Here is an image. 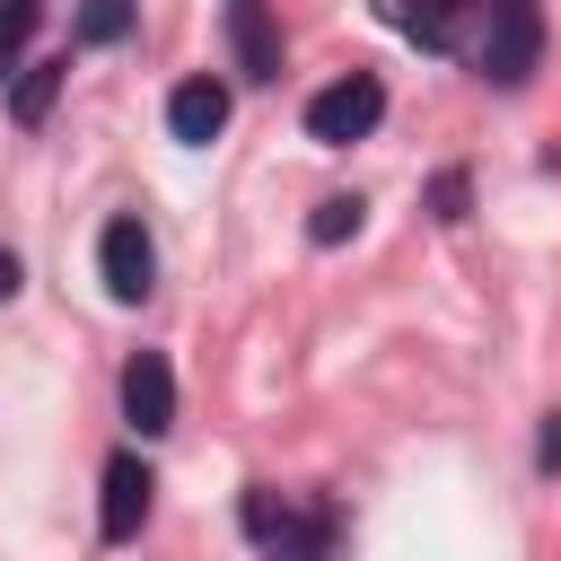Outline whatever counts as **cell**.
<instances>
[{"mask_svg":"<svg viewBox=\"0 0 561 561\" xmlns=\"http://www.w3.org/2000/svg\"><path fill=\"white\" fill-rule=\"evenodd\" d=\"M482 9V44H473V70L491 88H526L535 61H543V0H473Z\"/></svg>","mask_w":561,"mask_h":561,"instance_id":"6da1fadb","label":"cell"},{"mask_svg":"<svg viewBox=\"0 0 561 561\" xmlns=\"http://www.w3.org/2000/svg\"><path fill=\"white\" fill-rule=\"evenodd\" d=\"M237 517H245L254 552H272V561H333V508H298L272 482H254L237 500Z\"/></svg>","mask_w":561,"mask_h":561,"instance_id":"7a4b0ae2","label":"cell"},{"mask_svg":"<svg viewBox=\"0 0 561 561\" xmlns=\"http://www.w3.org/2000/svg\"><path fill=\"white\" fill-rule=\"evenodd\" d=\"M377 123H386V88H377L368 70H351V79H333V88L307 96V140H324V149H351V140H368Z\"/></svg>","mask_w":561,"mask_h":561,"instance_id":"3957f363","label":"cell"},{"mask_svg":"<svg viewBox=\"0 0 561 561\" xmlns=\"http://www.w3.org/2000/svg\"><path fill=\"white\" fill-rule=\"evenodd\" d=\"M96 280H105L114 307H140V298H149V280H158V245H149V228H140L131 210L105 219V237H96Z\"/></svg>","mask_w":561,"mask_h":561,"instance_id":"277c9868","label":"cell"},{"mask_svg":"<svg viewBox=\"0 0 561 561\" xmlns=\"http://www.w3.org/2000/svg\"><path fill=\"white\" fill-rule=\"evenodd\" d=\"M123 421L140 438H167L175 430V368H167V351H131L123 359Z\"/></svg>","mask_w":561,"mask_h":561,"instance_id":"5b68a950","label":"cell"},{"mask_svg":"<svg viewBox=\"0 0 561 561\" xmlns=\"http://www.w3.org/2000/svg\"><path fill=\"white\" fill-rule=\"evenodd\" d=\"M149 491H158V473L123 447V456L105 465V508H96V535H105V543H131V535L149 526Z\"/></svg>","mask_w":561,"mask_h":561,"instance_id":"8992f818","label":"cell"},{"mask_svg":"<svg viewBox=\"0 0 561 561\" xmlns=\"http://www.w3.org/2000/svg\"><path fill=\"white\" fill-rule=\"evenodd\" d=\"M377 18H386L403 44H421V53H447V44L465 35L473 0H377Z\"/></svg>","mask_w":561,"mask_h":561,"instance_id":"52a82bcc","label":"cell"},{"mask_svg":"<svg viewBox=\"0 0 561 561\" xmlns=\"http://www.w3.org/2000/svg\"><path fill=\"white\" fill-rule=\"evenodd\" d=\"M228 53L245 79H280V26H272V0H228Z\"/></svg>","mask_w":561,"mask_h":561,"instance_id":"ba28073f","label":"cell"},{"mask_svg":"<svg viewBox=\"0 0 561 561\" xmlns=\"http://www.w3.org/2000/svg\"><path fill=\"white\" fill-rule=\"evenodd\" d=\"M167 131H175L184 149H210V140L228 131V88H219V79H184V88L167 96Z\"/></svg>","mask_w":561,"mask_h":561,"instance_id":"9c48e42d","label":"cell"},{"mask_svg":"<svg viewBox=\"0 0 561 561\" xmlns=\"http://www.w3.org/2000/svg\"><path fill=\"white\" fill-rule=\"evenodd\" d=\"M61 79H70V61H26V70L9 79V114H18V131H35V123L53 114V96H61Z\"/></svg>","mask_w":561,"mask_h":561,"instance_id":"30bf717a","label":"cell"},{"mask_svg":"<svg viewBox=\"0 0 561 561\" xmlns=\"http://www.w3.org/2000/svg\"><path fill=\"white\" fill-rule=\"evenodd\" d=\"M131 26H140V0H79V18H70L79 44H123Z\"/></svg>","mask_w":561,"mask_h":561,"instance_id":"8fae6325","label":"cell"},{"mask_svg":"<svg viewBox=\"0 0 561 561\" xmlns=\"http://www.w3.org/2000/svg\"><path fill=\"white\" fill-rule=\"evenodd\" d=\"M35 26H44V0H0V79H18V70H26Z\"/></svg>","mask_w":561,"mask_h":561,"instance_id":"7c38bea8","label":"cell"},{"mask_svg":"<svg viewBox=\"0 0 561 561\" xmlns=\"http://www.w3.org/2000/svg\"><path fill=\"white\" fill-rule=\"evenodd\" d=\"M359 210H368L359 193H333V202H316V219H307V237H316V245H342V237H359Z\"/></svg>","mask_w":561,"mask_h":561,"instance_id":"4fadbf2b","label":"cell"},{"mask_svg":"<svg viewBox=\"0 0 561 561\" xmlns=\"http://www.w3.org/2000/svg\"><path fill=\"white\" fill-rule=\"evenodd\" d=\"M430 202H438V219H465V202H473V184H465V175L447 167V175L430 184Z\"/></svg>","mask_w":561,"mask_h":561,"instance_id":"5bb4252c","label":"cell"},{"mask_svg":"<svg viewBox=\"0 0 561 561\" xmlns=\"http://www.w3.org/2000/svg\"><path fill=\"white\" fill-rule=\"evenodd\" d=\"M535 473H561V412H543V438H535Z\"/></svg>","mask_w":561,"mask_h":561,"instance_id":"9a60e30c","label":"cell"},{"mask_svg":"<svg viewBox=\"0 0 561 561\" xmlns=\"http://www.w3.org/2000/svg\"><path fill=\"white\" fill-rule=\"evenodd\" d=\"M9 298H18V254L0 245V307H9Z\"/></svg>","mask_w":561,"mask_h":561,"instance_id":"2e32d148","label":"cell"}]
</instances>
